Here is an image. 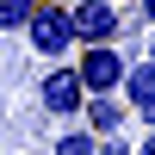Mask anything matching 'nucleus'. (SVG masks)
Listing matches in <instances>:
<instances>
[{"label": "nucleus", "instance_id": "nucleus-1", "mask_svg": "<svg viewBox=\"0 0 155 155\" xmlns=\"http://www.w3.org/2000/svg\"><path fill=\"white\" fill-rule=\"evenodd\" d=\"M25 37H31V56L37 62H62L74 50V31H68V6H50V0H37L31 19H25Z\"/></svg>", "mask_w": 155, "mask_h": 155}, {"label": "nucleus", "instance_id": "nucleus-2", "mask_svg": "<svg viewBox=\"0 0 155 155\" xmlns=\"http://www.w3.org/2000/svg\"><path fill=\"white\" fill-rule=\"evenodd\" d=\"M68 31H74V44H118V31H124V6L118 0H74L68 6Z\"/></svg>", "mask_w": 155, "mask_h": 155}, {"label": "nucleus", "instance_id": "nucleus-3", "mask_svg": "<svg viewBox=\"0 0 155 155\" xmlns=\"http://www.w3.org/2000/svg\"><path fill=\"white\" fill-rule=\"evenodd\" d=\"M124 50L118 44H87L81 50V62H68L74 74H81V93H118V81H124Z\"/></svg>", "mask_w": 155, "mask_h": 155}, {"label": "nucleus", "instance_id": "nucleus-4", "mask_svg": "<svg viewBox=\"0 0 155 155\" xmlns=\"http://www.w3.org/2000/svg\"><path fill=\"white\" fill-rule=\"evenodd\" d=\"M81 74L68 68V62H50L44 81H37V112H50V118H81Z\"/></svg>", "mask_w": 155, "mask_h": 155}, {"label": "nucleus", "instance_id": "nucleus-5", "mask_svg": "<svg viewBox=\"0 0 155 155\" xmlns=\"http://www.w3.org/2000/svg\"><path fill=\"white\" fill-rule=\"evenodd\" d=\"M124 118L130 112H124L118 93H87L81 99V130L87 137H124Z\"/></svg>", "mask_w": 155, "mask_h": 155}, {"label": "nucleus", "instance_id": "nucleus-6", "mask_svg": "<svg viewBox=\"0 0 155 155\" xmlns=\"http://www.w3.org/2000/svg\"><path fill=\"white\" fill-rule=\"evenodd\" d=\"M118 99H124V112H143V106H155V62H149V56L124 62V81H118Z\"/></svg>", "mask_w": 155, "mask_h": 155}, {"label": "nucleus", "instance_id": "nucleus-7", "mask_svg": "<svg viewBox=\"0 0 155 155\" xmlns=\"http://www.w3.org/2000/svg\"><path fill=\"white\" fill-rule=\"evenodd\" d=\"M50 155H99V137H87V130H62Z\"/></svg>", "mask_w": 155, "mask_h": 155}, {"label": "nucleus", "instance_id": "nucleus-8", "mask_svg": "<svg viewBox=\"0 0 155 155\" xmlns=\"http://www.w3.org/2000/svg\"><path fill=\"white\" fill-rule=\"evenodd\" d=\"M31 6H37V0H0V31H25Z\"/></svg>", "mask_w": 155, "mask_h": 155}, {"label": "nucleus", "instance_id": "nucleus-9", "mask_svg": "<svg viewBox=\"0 0 155 155\" xmlns=\"http://www.w3.org/2000/svg\"><path fill=\"white\" fill-rule=\"evenodd\" d=\"M99 155H137V149L124 143V137H99Z\"/></svg>", "mask_w": 155, "mask_h": 155}, {"label": "nucleus", "instance_id": "nucleus-10", "mask_svg": "<svg viewBox=\"0 0 155 155\" xmlns=\"http://www.w3.org/2000/svg\"><path fill=\"white\" fill-rule=\"evenodd\" d=\"M137 155H155V130H149V137H143V143H137Z\"/></svg>", "mask_w": 155, "mask_h": 155}, {"label": "nucleus", "instance_id": "nucleus-11", "mask_svg": "<svg viewBox=\"0 0 155 155\" xmlns=\"http://www.w3.org/2000/svg\"><path fill=\"white\" fill-rule=\"evenodd\" d=\"M137 6H143V19H149V25H155V0H137Z\"/></svg>", "mask_w": 155, "mask_h": 155}, {"label": "nucleus", "instance_id": "nucleus-12", "mask_svg": "<svg viewBox=\"0 0 155 155\" xmlns=\"http://www.w3.org/2000/svg\"><path fill=\"white\" fill-rule=\"evenodd\" d=\"M137 118H143V124H149V130H155V106H143V112H137Z\"/></svg>", "mask_w": 155, "mask_h": 155}, {"label": "nucleus", "instance_id": "nucleus-13", "mask_svg": "<svg viewBox=\"0 0 155 155\" xmlns=\"http://www.w3.org/2000/svg\"><path fill=\"white\" fill-rule=\"evenodd\" d=\"M149 62H155V25H149Z\"/></svg>", "mask_w": 155, "mask_h": 155}]
</instances>
